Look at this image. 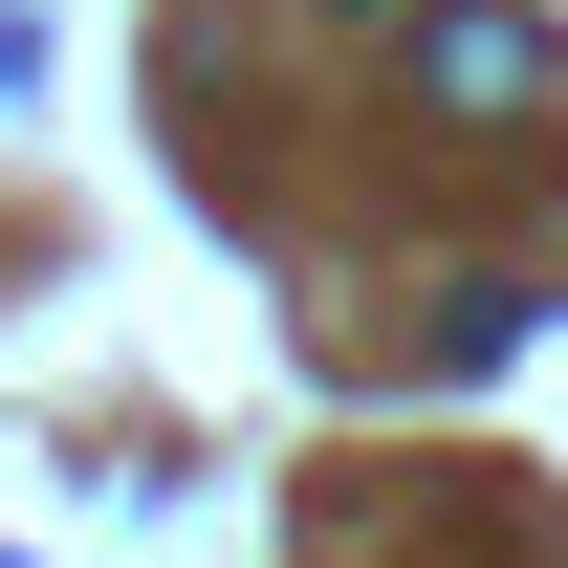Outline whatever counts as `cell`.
I'll list each match as a JSON object with an SVG mask.
<instances>
[{
    "label": "cell",
    "mask_w": 568,
    "mask_h": 568,
    "mask_svg": "<svg viewBox=\"0 0 568 568\" xmlns=\"http://www.w3.org/2000/svg\"><path fill=\"white\" fill-rule=\"evenodd\" d=\"M416 88L503 132V110H568V44H547V22H503V0H437V22H416Z\"/></svg>",
    "instance_id": "6da1fadb"
}]
</instances>
